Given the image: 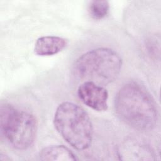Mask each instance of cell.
Instances as JSON below:
<instances>
[{"mask_svg": "<svg viewBox=\"0 0 161 161\" xmlns=\"http://www.w3.org/2000/svg\"><path fill=\"white\" fill-rule=\"evenodd\" d=\"M114 109L122 121L138 130H152L157 122L158 111L153 99L135 82L126 83L119 89L115 97Z\"/></svg>", "mask_w": 161, "mask_h": 161, "instance_id": "1", "label": "cell"}, {"mask_svg": "<svg viewBox=\"0 0 161 161\" xmlns=\"http://www.w3.org/2000/svg\"><path fill=\"white\" fill-rule=\"evenodd\" d=\"M54 126L62 137L74 148L83 150L92 142L93 127L87 112L70 102L61 103L56 109Z\"/></svg>", "mask_w": 161, "mask_h": 161, "instance_id": "2", "label": "cell"}, {"mask_svg": "<svg viewBox=\"0 0 161 161\" xmlns=\"http://www.w3.org/2000/svg\"><path fill=\"white\" fill-rule=\"evenodd\" d=\"M122 65L119 55L109 48H97L80 56L75 62V75L99 85L108 84L116 79Z\"/></svg>", "mask_w": 161, "mask_h": 161, "instance_id": "3", "label": "cell"}, {"mask_svg": "<svg viewBox=\"0 0 161 161\" xmlns=\"http://www.w3.org/2000/svg\"><path fill=\"white\" fill-rule=\"evenodd\" d=\"M0 126L2 135L14 148L26 150L35 142L37 122L33 114L9 104L1 105Z\"/></svg>", "mask_w": 161, "mask_h": 161, "instance_id": "4", "label": "cell"}, {"mask_svg": "<svg viewBox=\"0 0 161 161\" xmlns=\"http://www.w3.org/2000/svg\"><path fill=\"white\" fill-rule=\"evenodd\" d=\"M77 94L84 104L95 111H104L108 109L107 90L94 82L86 80L82 83L78 87Z\"/></svg>", "mask_w": 161, "mask_h": 161, "instance_id": "5", "label": "cell"}, {"mask_svg": "<svg viewBox=\"0 0 161 161\" xmlns=\"http://www.w3.org/2000/svg\"><path fill=\"white\" fill-rule=\"evenodd\" d=\"M122 160H152L153 152L143 142L130 139L125 142L119 149Z\"/></svg>", "mask_w": 161, "mask_h": 161, "instance_id": "6", "label": "cell"}, {"mask_svg": "<svg viewBox=\"0 0 161 161\" xmlns=\"http://www.w3.org/2000/svg\"><path fill=\"white\" fill-rule=\"evenodd\" d=\"M67 44L68 41L65 38L57 36H44L37 39L34 51L40 56H50L61 52Z\"/></svg>", "mask_w": 161, "mask_h": 161, "instance_id": "7", "label": "cell"}, {"mask_svg": "<svg viewBox=\"0 0 161 161\" xmlns=\"http://www.w3.org/2000/svg\"><path fill=\"white\" fill-rule=\"evenodd\" d=\"M42 160H76L75 155L64 145H52L43 148L39 154Z\"/></svg>", "mask_w": 161, "mask_h": 161, "instance_id": "8", "label": "cell"}, {"mask_svg": "<svg viewBox=\"0 0 161 161\" xmlns=\"http://www.w3.org/2000/svg\"><path fill=\"white\" fill-rule=\"evenodd\" d=\"M109 10V4L107 1H93L89 6V11L94 19H101L104 18Z\"/></svg>", "mask_w": 161, "mask_h": 161, "instance_id": "9", "label": "cell"}]
</instances>
